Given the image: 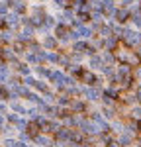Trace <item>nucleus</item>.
<instances>
[{
    "instance_id": "nucleus-1",
    "label": "nucleus",
    "mask_w": 141,
    "mask_h": 147,
    "mask_svg": "<svg viewBox=\"0 0 141 147\" xmlns=\"http://www.w3.org/2000/svg\"><path fill=\"white\" fill-rule=\"evenodd\" d=\"M122 39L126 41V45H129V47H135L137 43H141L139 41V34L137 32H133V30H124V34H122Z\"/></svg>"
},
{
    "instance_id": "nucleus-2",
    "label": "nucleus",
    "mask_w": 141,
    "mask_h": 147,
    "mask_svg": "<svg viewBox=\"0 0 141 147\" xmlns=\"http://www.w3.org/2000/svg\"><path fill=\"white\" fill-rule=\"evenodd\" d=\"M79 79H81L82 82H86V84H92V86H98V84H100V79H98V77H94V73L84 71V69H82L81 75H79Z\"/></svg>"
},
{
    "instance_id": "nucleus-3",
    "label": "nucleus",
    "mask_w": 141,
    "mask_h": 147,
    "mask_svg": "<svg viewBox=\"0 0 141 147\" xmlns=\"http://www.w3.org/2000/svg\"><path fill=\"white\" fill-rule=\"evenodd\" d=\"M73 51L79 53V55H82V53H90L92 55V47L88 45V43H84V41H77L75 47H73Z\"/></svg>"
},
{
    "instance_id": "nucleus-4",
    "label": "nucleus",
    "mask_w": 141,
    "mask_h": 147,
    "mask_svg": "<svg viewBox=\"0 0 141 147\" xmlns=\"http://www.w3.org/2000/svg\"><path fill=\"white\" fill-rule=\"evenodd\" d=\"M81 94H84L88 100H98L102 96V92L98 90V88H81Z\"/></svg>"
},
{
    "instance_id": "nucleus-5",
    "label": "nucleus",
    "mask_w": 141,
    "mask_h": 147,
    "mask_svg": "<svg viewBox=\"0 0 141 147\" xmlns=\"http://www.w3.org/2000/svg\"><path fill=\"white\" fill-rule=\"evenodd\" d=\"M55 34H57V37H59V39H63V41H67V39L70 37V32L63 26V24H59L57 28H55Z\"/></svg>"
},
{
    "instance_id": "nucleus-6",
    "label": "nucleus",
    "mask_w": 141,
    "mask_h": 147,
    "mask_svg": "<svg viewBox=\"0 0 141 147\" xmlns=\"http://www.w3.org/2000/svg\"><path fill=\"white\" fill-rule=\"evenodd\" d=\"M114 16H116V20H117L120 24L128 22L129 18H131V16H129V10H128V8H120V10H116V14H114Z\"/></svg>"
},
{
    "instance_id": "nucleus-7",
    "label": "nucleus",
    "mask_w": 141,
    "mask_h": 147,
    "mask_svg": "<svg viewBox=\"0 0 141 147\" xmlns=\"http://www.w3.org/2000/svg\"><path fill=\"white\" fill-rule=\"evenodd\" d=\"M4 20H6V24H8V26H12V28L20 26V16H18L16 12H12V14H8V16L4 18Z\"/></svg>"
},
{
    "instance_id": "nucleus-8",
    "label": "nucleus",
    "mask_w": 141,
    "mask_h": 147,
    "mask_svg": "<svg viewBox=\"0 0 141 147\" xmlns=\"http://www.w3.org/2000/svg\"><path fill=\"white\" fill-rule=\"evenodd\" d=\"M26 134L30 137H37L39 136V125H37V122H32V124H28V129H26Z\"/></svg>"
},
{
    "instance_id": "nucleus-9",
    "label": "nucleus",
    "mask_w": 141,
    "mask_h": 147,
    "mask_svg": "<svg viewBox=\"0 0 141 147\" xmlns=\"http://www.w3.org/2000/svg\"><path fill=\"white\" fill-rule=\"evenodd\" d=\"M43 47H45V49H55V47H57V37L47 35L45 39H43Z\"/></svg>"
},
{
    "instance_id": "nucleus-10",
    "label": "nucleus",
    "mask_w": 141,
    "mask_h": 147,
    "mask_svg": "<svg viewBox=\"0 0 141 147\" xmlns=\"http://www.w3.org/2000/svg\"><path fill=\"white\" fill-rule=\"evenodd\" d=\"M79 37H90L92 35V28H86V26H81V28H77L75 30Z\"/></svg>"
},
{
    "instance_id": "nucleus-11",
    "label": "nucleus",
    "mask_w": 141,
    "mask_h": 147,
    "mask_svg": "<svg viewBox=\"0 0 141 147\" xmlns=\"http://www.w3.org/2000/svg\"><path fill=\"white\" fill-rule=\"evenodd\" d=\"M90 67H92V69H104V63H102V57H98V55H96V57H90Z\"/></svg>"
},
{
    "instance_id": "nucleus-12",
    "label": "nucleus",
    "mask_w": 141,
    "mask_h": 147,
    "mask_svg": "<svg viewBox=\"0 0 141 147\" xmlns=\"http://www.w3.org/2000/svg\"><path fill=\"white\" fill-rule=\"evenodd\" d=\"M104 45H106V51H108V49H114V47L117 45V35H112V37L104 39Z\"/></svg>"
},
{
    "instance_id": "nucleus-13",
    "label": "nucleus",
    "mask_w": 141,
    "mask_h": 147,
    "mask_svg": "<svg viewBox=\"0 0 141 147\" xmlns=\"http://www.w3.org/2000/svg\"><path fill=\"white\" fill-rule=\"evenodd\" d=\"M70 108H73L75 112H84V110H86L84 102H79V100H73V102H70Z\"/></svg>"
},
{
    "instance_id": "nucleus-14",
    "label": "nucleus",
    "mask_w": 141,
    "mask_h": 147,
    "mask_svg": "<svg viewBox=\"0 0 141 147\" xmlns=\"http://www.w3.org/2000/svg\"><path fill=\"white\" fill-rule=\"evenodd\" d=\"M100 37H102V39H108V37H112V28H110V26H104V28H100Z\"/></svg>"
},
{
    "instance_id": "nucleus-15",
    "label": "nucleus",
    "mask_w": 141,
    "mask_h": 147,
    "mask_svg": "<svg viewBox=\"0 0 141 147\" xmlns=\"http://www.w3.org/2000/svg\"><path fill=\"white\" fill-rule=\"evenodd\" d=\"M12 110H14L16 114H28V110L23 108L20 102H12Z\"/></svg>"
},
{
    "instance_id": "nucleus-16",
    "label": "nucleus",
    "mask_w": 141,
    "mask_h": 147,
    "mask_svg": "<svg viewBox=\"0 0 141 147\" xmlns=\"http://www.w3.org/2000/svg\"><path fill=\"white\" fill-rule=\"evenodd\" d=\"M35 141H37L41 147H51V141H49L45 136H37V137H35Z\"/></svg>"
},
{
    "instance_id": "nucleus-17",
    "label": "nucleus",
    "mask_w": 141,
    "mask_h": 147,
    "mask_svg": "<svg viewBox=\"0 0 141 147\" xmlns=\"http://www.w3.org/2000/svg\"><path fill=\"white\" fill-rule=\"evenodd\" d=\"M8 75H10V71H8V67L0 65V82H4V80L8 79Z\"/></svg>"
},
{
    "instance_id": "nucleus-18",
    "label": "nucleus",
    "mask_w": 141,
    "mask_h": 147,
    "mask_svg": "<svg viewBox=\"0 0 141 147\" xmlns=\"http://www.w3.org/2000/svg\"><path fill=\"white\" fill-rule=\"evenodd\" d=\"M14 4V10H16V14H20V12L26 10V4H23L22 0H16V2H12Z\"/></svg>"
},
{
    "instance_id": "nucleus-19",
    "label": "nucleus",
    "mask_w": 141,
    "mask_h": 147,
    "mask_svg": "<svg viewBox=\"0 0 141 147\" xmlns=\"http://www.w3.org/2000/svg\"><path fill=\"white\" fill-rule=\"evenodd\" d=\"M131 22L135 24L137 28H141V12H139V10H137L135 14H133V16H131Z\"/></svg>"
},
{
    "instance_id": "nucleus-20",
    "label": "nucleus",
    "mask_w": 141,
    "mask_h": 147,
    "mask_svg": "<svg viewBox=\"0 0 141 147\" xmlns=\"http://www.w3.org/2000/svg\"><path fill=\"white\" fill-rule=\"evenodd\" d=\"M28 116H30L32 120H37V118H39V108H30V110H28Z\"/></svg>"
},
{
    "instance_id": "nucleus-21",
    "label": "nucleus",
    "mask_w": 141,
    "mask_h": 147,
    "mask_svg": "<svg viewBox=\"0 0 141 147\" xmlns=\"http://www.w3.org/2000/svg\"><path fill=\"white\" fill-rule=\"evenodd\" d=\"M47 61H51V63H59V61H61V55H57V53H47Z\"/></svg>"
},
{
    "instance_id": "nucleus-22",
    "label": "nucleus",
    "mask_w": 141,
    "mask_h": 147,
    "mask_svg": "<svg viewBox=\"0 0 141 147\" xmlns=\"http://www.w3.org/2000/svg\"><path fill=\"white\" fill-rule=\"evenodd\" d=\"M16 125H18V129H20V131H26V129H28V122H26V120H22V118L16 122Z\"/></svg>"
},
{
    "instance_id": "nucleus-23",
    "label": "nucleus",
    "mask_w": 141,
    "mask_h": 147,
    "mask_svg": "<svg viewBox=\"0 0 141 147\" xmlns=\"http://www.w3.org/2000/svg\"><path fill=\"white\" fill-rule=\"evenodd\" d=\"M37 90H41V92H47V84L45 82H41V80H35V84H34Z\"/></svg>"
},
{
    "instance_id": "nucleus-24",
    "label": "nucleus",
    "mask_w": 141,
    "mask_h": 147,
    "mask_svg": "<svg viewBox=\"0 0 141 147\" xmlns=\"http://www.w3.org/2000/svg\"><path fill=\"white\" fill-rule=\"evenodd\" d=\"M114 108H104V118H108V120H112L114 118Z\"/></svg>"
},
{
    "instance_id": "nucleus-25",
    "label": "nucleus",
    "mask_w": 141,
    "mask_h": 147,
    "mask_svg": "<svg viewBox=\"0 0 141 147\" xmlns=\"http://www.w3.org/2000/svg\"><path fill=\"white\" fill-rule=\"evenodd\" d=\"M43 26H47V28L55 26V18H53V16H45V24H43Z\"/></svg>"
},
{
    "instance_id": "nucleus-26",
    "label": "nucleus",
    "mask_w": 141,
    "mask_h": 147,
    "mask_svg": "<svg viewBox=\"0 0 141 147\" xmlns=\"http://www.w3.org/2000/svg\"><path fill=\"white\" fill-rule=\"evenodd\" d=\"M37 73H39L41 77H47V79H49V75H51V71H47V69H43V67H37Z\"/></svg>"
},
{
    "instance_id": "nucleus-27",
    "label": "nucleus",
    "mask_w": 141,
    "mask_h": 147,
    "mask_svg": "<svg viewBox=\"0 0 141 147\" xmlns=\"http://www.w3.org/2000/svg\"><path fill=\"white\" fill-rule=\"evenodd\" d=\"M18 69H20V73H22V75H26V77L30 75V67H28V65H18Z\"/></svg>"
},
{
    "instance_id": "nucleus-28",
    "label": "nucleus",
    "mask_w": 141,
    "mask_h": 147,
    "mask_svg": "<svg viewBox=\"0 0 141 147\" xmlns=\"http://www.w3.org/2000/svg\"><path fill=\"white\" fill-rule=\"evenodd\" d=\"M131 114H133V118H137V120H141V106H135Z\"/></svg>"
},
{
    "instance_id": "nucleus-29",
    "label": "nucleus",
    "mask_w": 141,
    "mask_h": 147,
    "mask_svg": "<svg viewBox=\"0 0 141 147\" xmlns=\"http://www.w3.org/2000/svg\"><path fill=\"white\" fill-rule=\"evenodd\" d=\"M4 145H6V147H18V141H14V139H6Z\"/></svg>"
},
{
    "instance_id": "nucleus-30",
    "label": "nucleus",
    "mask_w": 141,
    "mask_h": 147,
    "mask_svg": "<svg viewBox=\"0 0 141 147\" xmlns=\"http://www.w3.org/2000/svg\"><path fill=\"white\" fill-rule=\"evenodd\" d=\"M14 49H16V53H22V51H23V43H22V41H18V43L14 45Z\"/></svg>"
},
{
    "instance_id": "nucleus-31",
    "label": "nucleus",
    "mask_w": 141,
    "mask_h": 147,
    "mask_svg": "<svg viewBox=\"0 0 141 147\" xmlns=\"http://www.w3.org/2000/svg\"><path fill=\"white\" fill-rule=\"evenodd\" d=\"M8 120H10L12 124H16V122H18L20 118H18V114H8Z\"/></svg>"
},
{
    "instance_id": "nucleus-32",
    "label": "nucleus",
    "mask_w": 141,
    "mask_h": 147,
    "mask_svg": "<svg viewBox=\"0 0 141 147\" xmlns=\"http://www.w3.org/2000/svg\"><path fill=\"white\" fill-rule=\"evenodd\" d=\"M53 2H55V6H59V8L67 6V0H53Z\"/></svg>"
},
{
    "instance_id": "nucleus-33",
    "label": "nucleus",
    "mask_w": 141,
    "mask_h": 147,
    "mask_svg": "<svg viewBox=\"0 0 141 147\" xmlns=\"http://www.w3.org/2000/svg\"><path fill=\"white\" fill-rule=\"evenodd\" d=\"M26 84H28V86H34V84H35V79H32V77H26Z\"/></svg>"
},
{
    "instance_id": "nucleus-34",
    "label": "nucleus",
    "mask_w": 141,
    "mask_h": 147,
    "mask_svg": "<svg viewBox=\"0 0 141 147\" xmlns=\"http://www.w3.org/2000/svg\"><path fill=\"white\" fill-rule=\"evenodd\" d=\"M6 12H8V6L6 4H0V16H4Z\"/></svg>"
},
{
    "instance_id": "nucleus-35",
    "label": "nucleus",
    "mask_w": 141,
    "mask_h": 147,
    "mask_svg": "<svg viewBox=\"0 0 141 147\" xmlns=\"http://www.w3.org/2000/svg\"><path fill=\"white\" fill-rule=\"evenodd\" d=\"M135 77H137V79H141V67L135 69Z\"/></svg>"
},
{
    "instance_id": "nucleus-36",
    "label": "nucleus",
    "mask_w": 141,
    "mask_h": 147,
    "mask_svg": "<svg viewBox=\"0 0 141 147\" xmlns=\"http://www.w3.org/2000/svg\"><path fill=\"white\" fill-rule=\"evenodd\" d=\"M6 112V106H4V104H0V114H4Z\"/></svg>"
},
{
    "instance_id": "nucleus-37",
    "label": "nucleus",
    "mask_w": 141,
    "mask_h": 147,
    "mask_svg": "<svg viewBox=\"0 0 141 147\" xmlns=\"http://www.w3.org/2000/svg\"><path fill=\"white\" fill-rule=\"evenodd\" d=\"M4 26H6V20H4V18H0V28H4Z\"/></svg>"
},
{
    "instance_id": "nucleus-38",
    "label": "nucleus",
    "mask_w": 141,
    "mask_h": 147,
    "mask_svg": "<svg viewBox=\"0 0 141 147\" xmlns=\"http://www.w3.org/2000/svg\"><path fill=\"white\" fill-rule=\"evenodd\" d=\"M137 143H139V147H141V137H139V139H137Z\"/></svg>"
},
{
    "instance_id": "nucleus-39",
    "label": "nucleus",
    "mask_w": 141,
    "mask_h": 147,
    "mask_svg": "<svg viewBox=\"0 0 141 147\" xmlns=\"http://www.w3.org/2000/svg\"><path fill=\"white\" fill-rule=\"evenodd\" d=\"M139 131H141V122H139Z\"/></svg>"
}]
</instances>
